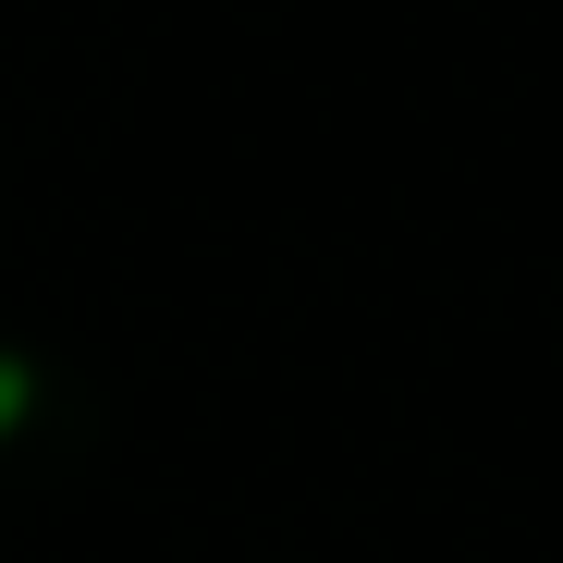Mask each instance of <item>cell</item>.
Segmentation results:
<instances>
[{
  "mask_svg": "<svg viewBox=\"0 0 563 563\" xmlns=\"http://www.w3.org/2000/svg\"><path fill=\"white\" fill-rule=\"evenodd\" d=\"M0 184H13V147H0Z\"/></svg>",
  "mask_w": 563,
  "mask_h": 563,
  "instance_id": "7a4b0ae2",
  "label": "cell"
},
{
  "mask_svg": "<svg viewBox=\"0 0 563 563\" xmlns=\"http://www.w3.org/2000/svg\"><path fill=\"white\" fill-rule=\"evenodd\" d=\"M86 453H99V380H86V355L0 319V490L74 478Z\"/></svg>",
  "mask_w": 563,
  "mask_h": 563,
  "instance_id": "6da1fadb",
  "label": "cell"
}]
</instances>
